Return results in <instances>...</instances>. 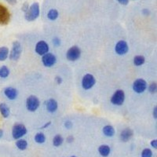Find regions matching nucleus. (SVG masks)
<instances>
[{"label": "nucleus", "mask_w": 157, "mask_h": 157, "mask_svg": "<svg viewBox=\"0 0 157 157\" xmlns=\"http://www.w3.org/2000/svg\"><path fill=\"white\" fill-rule=\"evenodd\" d=\"M40 14V8L38 2H34L29 6L27 12L25 13V18L27 21H33L37 19Z\"/></svg>", "instance_id": "1"}, {"label": "nucleus", "mask_w": 157, "mask_h": 157, "mask_svg": "<svg viewBox=\"0 0 157 157\" xmlns=\"http://www.w3.org/2000/svg\"><path fill=\"white\" fill-rule=\"evenodd\" d=\"M27 134V128L23 123H16L12 127V137L14 140L21 139Z\"/></svg>", "instance_id": "2"}, {"label": "nucleus", "mask_w": 157, "mask_h": 157, "mask_svg": "<svg viewBox=\"0 0 157 157\" xmlns=\"http://www.w3.org/2000/svg\"><path fill=\"white\" fill-rule=\"evenodd\" d=\"M22 53V46L18 41H14L13 43L12 49L9 54V58L11 61H17L20 58Z\"/></svg>", "instance_id": "3"}, {"label": "nucleus", "mask_w": 157, "mask_h": 157, "mask_svg": "<svg viewBox=\"0 0 157 157\" xmlns=\"http://www.w3.org/2000/svg\"><path fill=\"white\" fill-rule=\"evenodd\" d=\"M125 101V93L123 90H117L115 91L112 98H111V102L113 105L116 106H120L124 103Z\"/></svg>", "instance_id": "4"}, {"label": "nucleus", "mask_w": 157, "mask_h": 157, "mask_svg": "<svg viewBox=\"0 0 157 157\" xmlns=\"http://www.w3.org/2000/svg\"><path fill=\"white\" fill-rule=\"evenodd\" d=\"M40 105V101H39V98L35 95H30L29 98L26 99V109L29 112H36L39 109Z\"/></svg>", "instance_id": "5"}, {"label": "nucleus", "mask_w": 157, "mask_h": 157, "mask_svg": "<svg viewBox=\"0 0 157 157\" xmlns=\"http://www.w3.org/2000/svg\"><path fill=\"white\" fill-rule=\"evenodd\" d=\"M81 57V50L78 46H72L68 50L66 57L69 61H75Z\"/></svg>", "instance_id": "6"}, {"label": "nucleus", "mask_w": 157, "mask_h": 157, "mask_svg": "<svg viewBox=\"0 0 157 157\" xmlns=\"http://www.w3.org/2000/svg\"><path fill=\"white\" fill-rule=\"evenodd\" d=\"M96 83V78L91 74H86L84 75L82 78V87L84 90H90L93 88Z\"/></svg>", "instance_id": "7"}, {"label": "nucleus", "mask_w": 157, "mask_h": 157, "mask_svg": "<svg viewBox=\"0 0 157 157\" xmlns=\"http://www.w3.org/2000/svg\"><path fill=\"white\" fill-rule=\"evenodd\" d=\"M133 90L137 94H142L146 90L148 84L143 78H137L133 82Z\"/></svg>", "instance_id": "8"}, {"label": "nucleus", "mask_w": 157, "mask_h": 157, "mask_svg": "<svg viewBox=\"0 0 157 157\" xmlns=\"http://www.w3.org/2000/svg\"><path fill=\"white\" fill-rule=\"evenodd\" d=\"M57 62V57L54 54L48 52L47 54L42 56V63L45 67L47 68H51Z\"/></svg>", "instance_id": "9"}, {"label": "nucleus", "mask_w": 157, "mask_h": 157, "mask_svg": "<svg viewBox=\"0 0 157 157\" xmlns=\"http://www.w3.org/2000/svg\"><path fill=\"white\" fill-rule=\"evenodd\" d=\"M10 20V13L5 6L0 4V25H7Z\"/></svg>", "instance_id": "10"}, {"label": "nucleus", "mask_w": 157, "mask_h": 157, "mask_svg": "<svg viewBox=\"0 0 157 157\" xmlns=\"http://www.w3.org/2000/svg\"><path fill=\"white\" fill-rule=\"evenodd\" d=\"M36 54H39V56H43L44 54H47L50 50L48 43L44 40L39 41L36 45V48H35Z\"/></svg>", "instance_id": "11"}, {"label": "nucleus", "mask_w": 157, "mask_h": 157, "mask_svg": "<svg viewBox=\"0 0 157 157\" xmlns=\"http://www.w3.org/2000/svg\"><path fill=\"white\" fill-rule=\"evenodd\" d=\"M129 50L128 44L124 40H120L116 43V47H115V51L118 55L123 56L127 54Z\"/></svg>", "instance_id": "12"}, {"label": "nucleus", "mask_w": 157, "mask_h": 157, "mask_svg": "<svg viewBox=\"0 0 157 157\" xmlns=\"http://www.w3.org/2000/svg\"><path fill=\"white\" fill-rule=\"evenodd\" d=\"M3 94L10 101L15 100L18 96V91L16 88L12 86H7L3 89Z\"/></svg>", "instance_id": "13"}, {"label": "nucleus", "mask_w": 157, "mask_h": 157, "mask_svg": "<svg viewBox=\"0 0 157 157\" xmlns=\"http://www.w3.org/2000/svg\"><path fill=\"white\" fill-rule=\"evenodd\" d=\"M46 105V109L50 113H54L57 112V109H58V103L57 101L54 98H50L46 101L45 103Z\"/></svg>", "instance_id": "14"}, {"label": "nucleus", "mask_w": 157, "mask_h": 157, "mask_svg": "<svg viewBox=\"0 0 157 157\" xmlns=\"http://www.w3.org/2000/svg\"><path fill=\"white\" fill-rule=\"evenodd\" d=\"M133 135H134L133 130L130 128L127 127V128L123 129L121 132H120V138L121 140V141H123V142H127V141H129L132 138Z\"/></svg>", "instance_id": "15"}, {"label": "nucleus", "mask_w": 157, "mask_h": 157, "mask_svg": "<svg viewBox=\"0 0 157 157\" xmlns=\"http://www.w3.org/2000/svg\"><path fill=\"white\" fill-rule=\"evenodd\" d=\"M0 114L3 118H8L10 115V109L9 106L6 103L1 102L0 103Z\"/></svg>", "instance_id": "16"}, {"label": "nucleus", "mask_w": 157, "mask_h": 157, "mask_svg": "<svg viewBox=\"0 0 157 157\" xmlns=\"http://www.w3.org/2000/svg\"><path fill=\"white\" fill-rule=\"evenodd\" d=\"M98 152L102 157H108L111 153V148L108 145H101L98 147Z\"/></svg>", "instance_id": "17"}, {"label": "nucleus", "mask_w": 157, "mask_h": 157, "mask_svg": "<svg viewBox=\"0 0 157 157\" xmlns=\"http://www.w3.org/2000/svg\"><path fill=\"white\" fill-rule=\"evenodd\" d=\"M104 135L108 137H113L115 135V129L113 126L106 125L102 129Z\"/></svg>", "instance_id": "18"}, {"label": "nucleus", "mask_w": 157, "mask_h": 157, "mask_svg": "<svg viewBox=\"0 0 157 157\" xmlns=\"http://www.w3.org/2000/svg\"><path fill=\"white\" fill-rule=\"evenodd\" d=\"M17 148H18L21 151H25V149H27L28 148V141L25 139H23V138H21V139L16 140V143H15Z\"/></svg>", "instance_id": "19"}, {"label": "nucleus", "mask_w": 157, "mask_h": 157, "mask_svg": "<svg viewBox=\"0 0 157 157\" xmlns=\"http://www.w3.org/2000/svg\"><path fill=\"white\" fill-rule=\"evenodd\" d=\"M10 50L8 47H0V61H4L9 57Z\"/></svg>", "instance_id": "20"}, {"label": "nucleus", "mask_w": 157, "mask_h": 157, "mask_svg": "<svg viewBox=\"0 0 157 157\" xmlns=\"http://www.w3.org/2000/svg\"><path fill=\"white\" fill-rule=\"evenodd\" d=\"M10 74L9 68L6 65H2L0 67V78H6Z\"/></svg>", "instance_id": "21"}, {"label": "nucleus", "mask_w": 157, "mask_h": 157, "mask_svg": "<svg viewBox=\"0 0 157 157\" xmlns=\"http://www.w3.org/2000/svg\"><path fill=\"white\" fill-rule=\"evenodd\" d=\"M58 16H59V13L56 9L50 10L49 12L47 13V18H48L50 21H56V20L58 18Z\"/></svg>", "instance_id": "22"}, {"label": "nucleus", "mask_w": 157, "mask_h": 157, "mask_svg": "<svg viewBox=\"0 0 157 157\" xmlns=\"http://www.w3.org/2000/svg\"><path fill=\"white\" fill-rule=\"evenodd\" d=\"M64 142V138L61 134H56L53 138V145L54 147H60Z\"/></svg>", "instance_id": "23"}, {"label": "nucleus", "mask_w": 157, "mask_h": 157, "mask_svg": "<svg viewBox=\"0 0 157 157\" xmlns=\"http://www.w3.org/2000/svg\"><path fill=\"white\" fill-rule=\"evenodd\" d=\"M145 58L142 55H137L134 57V64L135 66L139 67L141 66L142 64H145Z\"/></svg>", "instance_id": "24"}, {"label": "nucleus", "mask_w": 157, "mask_h": 157, "mask_svg": "<svg viewBox=\"0 0 157 157\" xmlns=\"http://www.w3.org/2000/svg\"><path fill=\"white\" fill-rule=\"evenodd\" d=\"M34 139L37 144H43L46 141V136L43 132H39L35 135Z\"/></svg>", "instance_id": "25"}, {"label": "nucleus", "mask_w": 157, "mask_h": 157, "mask_svg": "<svg viewBox=\"0 0 157 157\" xmlns=\"http://www.w3.org/2000/svg\"><path fill=\"white\" fill-rule=\"evenodd\" d=\"M152 151L150 148H144L142 150V152L141 153V157H152Z\"/></svg>", "instance_id": "26"}, {"label": "nucleus", "mask_w": 157, "mask_h": 157, "mask_svg": "<svg viewBox=\"0 0 157 157\" xmlns=\"http://www.w3.org/2000/svg\"><path fill=\"white\" fill-rule=\"evenodd\" d=\"M157 90V85L155 82H152V83H150V85L148 86V91L149 93L151 94H155Z\"/></svg>", "instance_id": "27"}, {"label": "nucleus", "mask_w": 157, "mask_h": 157, "mask_svg": "<svg viewBox=\"0 0 157 157\" xmlns=\"http://www.w3.org/2000/svg\"><path fill=\"white\" fill-rule=\"evenodd\" d=\"M53 44L55 46V47H59L61 45V39H59L58 37H54L53 39Z\"/></svg>", "instance_id": "28"}, {"label": "nucleus", "mask_w": 157, "mask_h": 157, "mask_svg": "<svg viewBox=\"0 0 157 157\" xmlns=\"http://www.w3.org/2000/svg\"><path fill=\"white\" fill-rule=\"evenodd\" d=\"M64 126L65 128L71 129V127H72V126H73V124H72V122H71L70 120H67V121L64 122Z\"/></svg>", "instance_id": "29"}, {"label": "nucleus", "mask_w": 157, "mask_h": 157, "mask_svg": "<svg viewBox=\"0 0 157 157\" xmlns=\"http://www.w3.org/2000/svg\"><path fill=\"white\" fill-rule=\"evenodd\" d=\"M29 5L28 2H25V3L23 4V6H22V7H21V10L23 11L24 13L25 12H27L28 10H29Z\"/></svg>", "instance_id": "30"}, {"label": "nucleus", "mask_w": 157, "mask_h": 157, "mask_svg": "<svg viewBox=\"0 0 157 157\" xmlns=\"http://www.w3.org/2000/svg\"><path fill=\"white\" fill-rule=\"evenodd\" d=\"M54 80H55V82H57V83L58 84V85L61 84V83H62V82H63L62 78H61V77L60 76V75H57V76L55 77V78H54Z\"/></svg>", "instance_id": "31"}, {"label": "nucleus", "mask_w": 157, "mask_h": 157, "mask_svg": "<svg viewBox=\"0 0 157 157\" xmlns=\"http://www.w3.org/2000/svg\"><path fill=\"white\" fill-rule=\"evenodd\" d=\"M150 145L152 146V148L156 149L157 148V140L154 139V140H152V141H151V142H150Z\"/></svg>", "instance_id": "32"}, {"label": "nucleus", "mask_w": 157, "mask_h": 157, "mask_svg": "<svg viewBox=\"0 0 157 157\" xmlns=\"http://www.w3.org/2000/svg\"><path fill=\"white\" fill-rule=\"evenodd\" d=\"M150 13H151V12H150V10L148 9H143L142 10V14L144 15V16H149Z\"/></svg>", "instance_id": "33"}, {"label": "nucleus", "mask_w": 157, "mask_h": 157, "mask_svg": "<svg viewBox=\"0 0 157 157\" xmlns=\"http://www.w3.org/2000/svg\"><path fill=\"white\" fill-rule=\"evenodd\" d=\"M66 141L68 143H72L74 141V137L72 135H69V136H68V137H67V138H66Z\"/></svg>", "instance_id": "34"}, {"label": "nucleus", "mask_w": 157, "mask_h": 157, "mask_svg": "<svg viewBox=\"0 0 157 157\" xmlns=\"http://www.w3.org/2000/svg\"><path fill=\"white\" fill-rule=\"evenodd\" d=\"M117 1L119 3L123 6H127L129 3V0H117Z\"/></svg>", "instance_id": "35"}, {"label": "nucleus", "mask_w": 157, "mask_h": 157, "mask_svg": "<svg viewBox=\"0 0 157 157\" xmlns=\"http://www.w3.org/2000/svg\"><path fill=\"white\" fill-rule=\"evenodd\" d=\"M50 125H51V121H49V122H47V123H45L44 125L41 127V129H46V128H47V127H50Z\"/></svg>", "instance_id": "36"}, {"label": "nucleus", "mask_w": 157, "mask_h": 157, "mask_svg": "<svg viewBox=\"0 0 157 157\" xmlns=\"http://www.w3.org/2000/svg\"><path fill=\"white\" fill-rule=\"evenodd\" d=\"M152 114H153V117L155 118V119H156L157 118V107L156 106H155L153 109V112H152Z\"/></svg>", "instance_id": "37"}, {"label": "nucleus", "mask_w": 157, "mask_h": 157, "mask_svg": "<svg viewBox=\"0 0 157 157\" xmlns=\"http://www.w3.org/2000/svg\"><path fill=\"white\" fill-rule=\"evenodd\" d=\"M6 2H8L9 4H10V5H15V4L17 3V0H6Z\"/></svg>", "instance_id": "38"}, {"label": "nucleus", "mask_w": 157, "mask_h": 157, "mask_svg": "<svg viewBox=\"0 0 157 157\" xmlns=\"http://www.w3.org/2000/svg\"><path fill=\"white\" fill-rule=\"evenodd\" d=\"M3 134H4L3 130H2V129H0V140H1V138H2V137H3Z\"/></svg>", "instance_id": "39"}, {"label": "nucleus", "mask_w": 157, "mask_h": 157, "mask_svg": "<svg viewBox=\"0 0 157 157\" xmlns=\"http://www.w3.org/2000/svg\"><path fill=\"white\" fill-rule=\"evenodd\" d=\"M71 157H77V156H75V155H71Z\"/></svg>", "instance_id": "40"}]
</instances>
